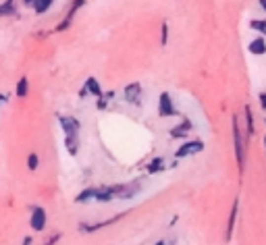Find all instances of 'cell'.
<instances>
[{
	"label": "cell",
	"mask_w": 266,
	"mask_h": 245,
	"mask_svg": "<svg viewBox=\"0 0 266 245\" xmlns=\"http://www.w3.org/2000/svg\"><path fill=\"white\" fill-rule=\"evenodd\" d=\"M231 137H233V152H235V162H237V168H239V175L245 172V164H248V144L250 139L248 135L241 131L239 125V119L233 115L231 119Z\"/></svg>",
	"instance_id": "cell-1"
},
{
	"label": "cell",
	"mask_w": 266,
	"mask_h": 245,
	"mask_svg": "<svg viewBox=\"0 0 266 245\" xmlns=\"http://www.w3.org/2000/svg\"><path fill=\"white\" fill-rule=\"evenodd\" d=\"M111 189H113L114 200H123V202H127V200H133V198L140 196L142 189H144V183H142V181L116 183V185H111Z\"/></svg>",
	"instance_id": "cell-2"
},
{
	"label": "cell",
	"mask_w": 266,
	"mask_h": 245,
	"mask_svg": "<svg viewBox=\"0 0 266 245\" xmlns=\"http://www.w3.org/2000/svg\"><path fill=\"white\" fill-rule=\"evenodd\" d=\"M29 227H32L34 233H44L48 227V212L40 204H34L29 208Z\"/></svg>",
	"instance_id": "cell-3"
},
{
	"label": "cell",
	"mask_w": 266,
	"mask_h": 245,
	"mask_svg": "<svg viewBox=\"0 0 266 245\" xmlns=\"http://www.w3.org/2000/svg\"><path fill=\"white\" fill-rule=\"evenodd\" d=\"M206 144H204V139H185L183 144L177 148L175 152V158L177 160H183V158H191V156H198L200 152H204Z\"/></svg>",
	"instance_id": "cell-4"
},
{
	"label": "cell",
	"mask_w": 266,
	"mask_h": 245,
	"mask_svg": "<svg viewBox=\"0 0 266 245\" xmlns=\"http://www.w3.org/2000/svg\"><path fill=\"white\" fill-rule=\"evenodd\" d=\"M63 135H81V121L73 115H56Z\"/></svg>",
	"instance_id": "cell-5"
},
{
	"label": "cell",
	"mask_w": 266,
	"mask_h": 245,
	"mask_svg": "<svg viewBox=\"0 0 266 245\" xmlns=\"http://www.w3.org/2000/svg\"><path fill=\"white\" fill-rule=\"evenodd\" d=\"M158 117L160 119H173V117H179V110H177L173 96L169 91H160L158 96Z\"/></svg>",
	"instance_id": "cell-6"
},
{
	"label": "cell",
	"mask_w": 266,
	"mask_h": 245,
	"mask_svg": "<svg viewBox=\"0 0 266 245\" xmlns=\"http://www.w3.org/2000/svg\"><path fill=\"white\" fill-rule=\"evenodd\" d=\"M85 4H87L85 0H71V6H69L67 15L63 17V21H61V23H58V25L54 27V32H56V34H63V32H67V29L73 25V19H75V15L79 13V11H81V8H83Z\"/></svg>",
	"instance_id": "cell-7"
},
{
	"label": "cell",
	"mask_w": 266,
	"mask_h": 245,
	"mask_svg": "<svg viewBox=\"0 0 266 245\" xmlns=\"http://www.w3.org/2000/svg\"><path fill=\"white\" fill-rule=\"evenodd\" d=\"M127 216V212H121V214H116V216H113V218H106V220H96V222H81L79 227V233H83V235H90V233H96V231H100V229H106V227H111V224H114V222H119L121 218H125Z\"/></svg>",
	"instance_id": "cell-8"
},
{
	"label": "cell",
	"mask_w": 266,
	"mask_h": 245,
	"mask_svg": "<svg viewBox=\"0 0 266 245\" xmlns=\"http://www.w3.org/2000/svg\"><path fill=\"white\" fill-rule=\"evenodd\" d=\"M142 96H144V89L140 81H131L127 83L123 89V98L127 104H133V106H142Z\"/></svg>",
	"instance_id": "cell-9"
},
{
	"label": "cell",
	"mask_w": 266,
	"mask_h": 245,
	"mask_svg": "<svg viewBox=\"0 0 266 245\" xmlns=\"http://www.w3.org/2000/svg\"><path fill=\"white\" fill-rule=\"evenodd\" d=\"M87 96H94V98H102L104 96V89L100 85V81H98L94 75L85 79V83L81 85L79 89V98H87Z\"/></svg>",
	"instance_id": "cell-10"
},
{
	"label": "cell",
	"mask_w": 266,
	"mask_h": 245,
	"mask_svg": "<svg viewBox=\"0 0 266 245\" xmlns=\"http://www.w3.org/2000/svg\"><path fill=\"white\" fill-rule=\"evenodd\" d=\"M237 214H239V196L233 200V206L229 212V220H227V229H225V241L229 243L233 241V231H235V224H237Z\"/></svg>",
	"instance_id": "cell-11"
},
{
	"label": "cell",
	"mask_w": 266,
	"mask_h": 245,
	"mask_svg": "<svg viewBox=\"0 0 266 245\" xmlns=\"http://www.w3.org/2000/svg\"><path fill=\"white\" fill-rule=\"evenodd\" d=\"M191 131H193V122L190 119H183L181 122H177L175 127L169 129V135L173 139H187V135H190Z\"/></svg>",
	"instance_id": "cell-12"
},
{
	"label": "cell",
	"mask_w": 266,
	"mask_h": 245,
	"mask_svg": "<svg viewBox=\"0 0 266 245\" xmlns=\"http://www.w3.org/2000/svg\"><path fill=\"white\" fill-rule=\"evenodd\" d=\"M21 2L19 0H2L0 2V19H13L19 15Z\"/></svg>",
	"instance_id": "cell-13"
},
{
	"label": "cell",
	"mask_w": 266,
	"mask_h": 245,
	"mask_svg": "<svg viewBox=\"0 0 266 245\" xmlns=\"http://www.w3.org/2000/svg\"><path fill=\"white\" fill-rule=\"evenodd\" d=\"M248 52L252 56H264L266 54V38L264 36H256L254 40H250Z\"/></svg>",
	"instance_id": "cell-14"
},
{
	"label": "cell",
	"mask_w": 266,
	"mask_h": 245,
	"mask_svg": "<svg viewBox=\"0 0 266 245\" xmlns=\"http://www.w3.org/2000/svg\"><path fill=\"white\" fill-rule=\"evenodd\" d=\"M96 196H98V187L96 185H90V187H83L79 193L75 196V204H90V202H96Z\"/></svg>",
	"instance_id": "cell-15"
},
{
	"label": "cell",
	"mask_w": 266,
	"mask_h": 245,
	"mask_svg": "<svg viewBox=\"0 0 266 245\" xmlns=\"http://www.w3.org/2000/svg\"><path fill=\"white\" fill-rule=\"evenodd\" d=\"M63 144H65V150H67V154L69 156H77L79 154V148H81V139H79V135H65V139H63Z\"/></svg>",
	"instance_id": "cell-16"
},
{
	"label": "cell",
	"mask_w": 266,
	"mask_h": 245,
	"mask_svg": "<svg viewBox=\"0 0 266 245\" xmlns=\"http://www.w3.org/2000/svg\"><path fill=\"white\" fill-rule=\"evenodd\" d=\"M166 168H169V164H166L164 156H156V158H152L150 162H148V166H146L148 175H160V172H164Z\"/></svg>",
	"instance_id": "cell-17"
},
{
	"label": "cell",
	"mask_w": 266,
	"mask_h": 245,
	"mask_svg": "<svg viewBox=\"0 0 266 245\" xmlns=\"http://www.w3.org/2000/svg\"><path fill=\"white\" fill-rule=\"evenodd\" d=\"M243 117H245V135L248 139H252L256 135V122H254V110L252 106H243Z\"/></svg>",
	"instance_id": "cell-18"
},
{
	"label": "cell",
	"mask_w": 266,
	"mask_h": 245,
	"mask_svg": "<svg viewBox=\"0 0 266 245\" xmlns=\"http://www.w3.org/2000/svg\"><path fill=\"white\" fill-rule=\"evenodd\" d=\"M15 96H17V98H27V96H29V77H27V75H23V77L17 79Z\"/></svg>",
	"instance_id": "cell-19"
},
{
	"label": "cell",
	"mask_w": 266,
	"mask_h": 245,
	"mask_svg": "<svg viewBox=\"0 0 266 245\" xmlns=\"http://www.w3.org/2000/svg\"><path fill=\"white\" fill-rule=\"evenodd\" d=\"M40 154L38 152H29V154L25 156V166H27V170L29 172H36L38 168H40Z\"/></svg>",
	"instance_id": "cell-20"
},
{
	"label": "cell",
	"mask_w": 266,
	"mask_h": 245,
	"mask_svg": "<svg viewBox=\"0 0 266 245\" xmlns=\"http://www.w3.org/2000/svg\"><path fill=\"white\" fill-rule=\"evenodd\" d=\"M54 2H56V0H36V4H34L32 11H34L36 15H46V13L54 6Z\"/></svg>",
	"instance_id": "cell-21"
},
{
	"label": "cell",
	"mask_w": 266,
	"mask_h": 245,
	"mask_svg": "<svg viewBox=\"0 0 266 245\" xmlns=\"http://www.w3.org/2000/svg\"><path fill=\"white\" fill-rule=\"evenodd\" d=\"M250 27L254 29V32H258V36H264L266 38V19H252Z\"/></svg>",
	"instance_id": "cell-22"
},
{
	"label": "cell",
	"mask_w": 266,
	"mask_h": 245,
	"mask_svg": "<svg viewBox=\"0 0 266 245\" xmlns=\"http://www.w3.org/2000/svg\"><path fill=\"white\" fill-rule=\"evenodd\" d=\"M169 44V23L162 21L160 23V46H166Z\"/></svg>",
	"instance_id": "cell-23"
},
{
	"label": "cell",
	"mask_w": 266,
	"mask_h": 245,
	"mask_svg": "<svg viewBox=\"0 0 266 245\" xmlns=\"http://www.w3.org/2000/svg\"><path fill=\"white\" fill-rule=\"evenodd\" d=\"M61 237H63L61 233H54V235H50V237H46L42 245H56L58 241H61Z\"/></svg>",
	"instance_id": "cell-24"
},
{
	"label": "cell",
	"mask_w": 266,
	"mask_h": 245,
	"mask_svg": "<svg viewBox=\"0 0 266 245\" xmlns=\"http://www.w3.org/2000/svg\"><path fill=\"white\" fill-rule=\"evenodd\" d=\"M96 108L98 110H106L108 108V98H104V96L102 98H96Z\"/></svg>",
	"instance_id": "cell-25"
},
{
	"label": "cell",
	"mask_w": 266,
	"mask_h": 245,
	"mask_svg": "<svg viewBox=\"0 0 266 245\" xmlns=\"http://www.w3.org/2000/svg\"><path fill=\"white\" fill-rule=\"evenodd\" d=\"M258 102H260V108L266 112V91H260L258 94Z\"/></svg>",
	"instance_id": "cell-26"
},
{
	"label": "cell",
	"mask_w": 266,
	"mask_h": 245,
	"mask_svg": "<svg viewBox=\"0 0 266 245\" xmlns=\"http://www.w3.org/2000/svg\"><path fill=\"white\" fill-rule=\"evenodd\" d=\"M19 2H21V6H25V8H34L36 0H19Z\"/></svg>",
	"instance_id": "cell-27"
},
{
	"label": "cell",
	"mask_w": 266,
	"mask_h": 245,
	"mask_svg": "<svg viewBox=\"0 0 266 245\" xmlns=\"http://www.w3.org/2000/svg\"><path fill=\"white\" fill-rule=\"evenodd\" d=\"M8 100H11V96H8V94H0V106H6Z\"/></svg>",
	"instance_id": "cell-28"
},
{
	"label": "cell",
	"mask_w": 266,
	"mask_h": 245,
	"mask_svg": "<svg viewBox=\"0 0 266 245\" xmlns=\"http://www.w3.org/2000/svg\"><path fill=\"white\" fill-rule=\"evenodd\" d=\"M21 245H34V237H32V235H25L23 241H21Z\"/></svg>",
	"instance_id": "cell-29"
},
{
	"label": "cell",
	"mask_w": 266,
	"mask_h": 245,
	"mask_svg": "<svg viewBox=\"0 0 266 245\" xmlns=\"http://www.w3.org/2000/svg\"><path fill=\"white\" fill-rule=\"evenodd\" d=\"M258 4H260V8H262V11L266 13V0H258Z\"/></svg>",
	"instance_id": "cell-30"
},
{
	"label": "cell",
	"mask_w": 266,
	"mask_h": 245,
	"mask_svg": "<svg viewBox=\"0 0 266 245\" xmlns=\"http://www.w3.org/2000/svg\"><path fill=\"white\" fill-rule=\"evenodd\" d=\"M154 245H169V243H166V239H158V241H156Z\"/></svg>",
	"instance_id": "cell-31"
},
{
	"label": "cell",
	"mask_w": 266,
	"mask_h": 245,
	"mask_svg": "<svg viewBox=\"0 0 266 245\" xmlns=\"http://www.w3.org/2000/svg\"><path fill=\"white\" fill-rule=\"evenodd\" d=\"M264 122H266V121H264Z\"/></svg>",
	"instance_id": "cell-32"
}]
</instances>
